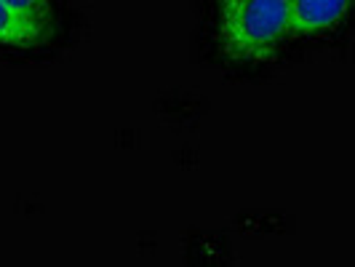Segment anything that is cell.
<instances>
[{
  "label": "cell",
  "mask_w": 355,
  "mask_h": 267,
  "mask_svg": "<svg viewBox=\"0 0 355 267\" xmlns=\"http://www.w3.org/2000/svg\"><path fill=\"white\" fill-rule=\"evenodd\" d=\"M17 17H21L27 24L37 27L40 33L51 37L53 30V8L49 0H3Z\"/></svg>",
  "instance_id": "cell-4"
},
{
  "label": "cell",
  "mask_w": 355,
  "mask_h": 267,
  "mask_svg": "<svg viewBox=\"0 0 355 267\" xmlns=\"http://www.w3.org/2000/svg\"><path fill=\"white\" fill-rule=\"evenodd\" d=\"M355 0H291V35H318L334 30Z\"/></svg>",
  "instance_id": "cell-2"
},
{
  "label": "cell",
  "mask_w": 355,
  "mask_h": 267,
  "mask_svg": "<svg viewBox=\"0 0 355 267\" xmlns=\"http://www.w3.org/2000/svg\"><path fill=\"white\" fill-rule=\"evenodd\" d=\"M219 33L232 59L265 62L291 35V0H222Z\"/></svg>",
  "instance_id": "cell-1"
},
{
  "label": "cell",
  "mask_w": 355,
  "mask_h": 267,
  "mask_svg": "<svg viewBox=\"0 0 355 267\" xmlns=\"http://www.w3.org/2000/svg\"><path fill=\"white\" fill-rule=\"evenodd\" d=\"M49 35L40 33L37 27L27 24L21 17H17L3 0H0V46H11V49H35L40 43H46Z\"/></svg>",
  "instance_id": "cell-3"
}]
</instances>
